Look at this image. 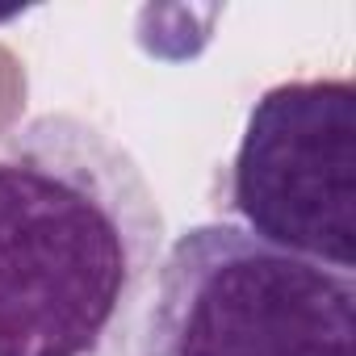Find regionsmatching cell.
Segmentation results:
<instances>
[{"instance_id":"7a4b0ae2","label":"cell","mask_w":356,"mask_h":356,"mask_svg":"<svg viewBox=\"0 0 356 356\" xmlns=\"http://www.w3.org/2000/svg\"><path fill=\"white\" fill-rule=\"evenodd\" d=\"M143 356H356V277L197 222L163 252Z\"/></svg>"},{"instance_id":"6da1fadb","label":"cell","mask_w":356,"mask_h":356,"mask_svg":"<svg viewBox=\"0 0 356 356\" xmlns=\"http://www.w3.org/2000/svg\"><path fill=\"white\" fill-rule=\"evenodd\" d=\"M168 222L97 122L34 113L0 134V356H143Z\"/></svg>"},{"instance_id":"3957f363","label":"cell","mask_w":356,"mask_h":356,"mask_svg":"<svg viewBox=\"0 0 356 356\" xmlns=\"http://www.w3.org/2000/svg\"><path fill=\"white\" fill-rule=\"evenodd\" d=\"M256 239L356 268V88L352 80H285L256 97L227 163L222 202Z\"/></svg>"}]
</instances>
